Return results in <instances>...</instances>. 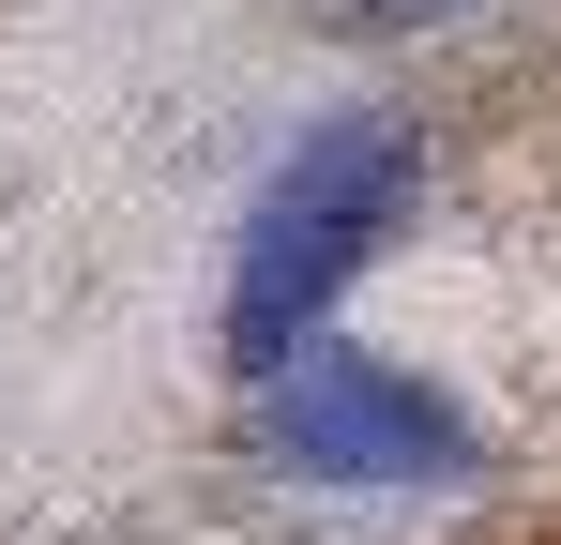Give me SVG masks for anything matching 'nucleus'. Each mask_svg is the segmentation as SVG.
Segmentation results:
<instances>
[{"label":"nucleus","mask_w":561,"mask_h":545,"mask_svg":"<svg viewBox=\"0 0 561 545\" xmlns=\"http://www.w3.org/2000/svg\"><path fill=\"white\" fill-rule=\"evenodd\" d=\"M410 182H425L410 121H319V137L259 182L243 258H228V363H243V379H274V363L319 334V303L410 228Z\"/></svg>","instance_id":"1"},{"label":"nucleus","mask_w":561,"mask_h":545,"mask_svg":"<svg viewBox=\"0 0 561 545\" xmlns=\"http://www.w3.org/2000/svg\"><path fill=\"white\" fill-rule=\"evenodd\" d=\"M259 440L304 485H456L470 469V425L379 349H288L259 379Z\"/></svg>","instance_id":"2"},{"label":"nucleus","mask_w":561,"mask_h":545,"mask_svg":"<svg viewBox=\"0 0 561 545\" xmlns=\"http://www.w3.org/2000/svg\"><path fill=\"white\" fill-rule=\"evenodd\" d=\"M365 31H440V15H470V0H350Z\"/></svg>","instance_id":"3"}]
</instances>
